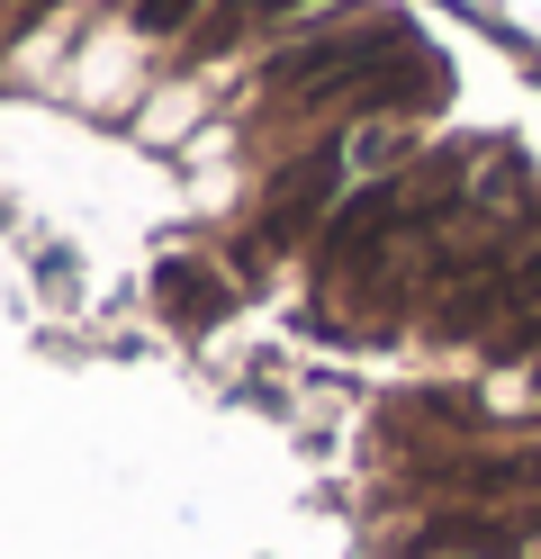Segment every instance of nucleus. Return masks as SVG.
I'll list each match as a JSON object with an SVG mask.
<instances>
[{"instance_id":"1","label":"nucleus","mask_w":541,"mask_h":559,"mask_svg":"<svg viewBox=\"0 0 541 559\" xmlns=\"http://www.w3.org/2000/svg\"><path fill=\"white\" fill-rule=\"evenodd\" d=\"M397 55H415V37H407L397 19H371V27H352V37H316V46H298V55H280V63H271V82H280V91H298V82L343 91V82L388 73Z\"/></svg>"},{"instance_id":"2","label":"nucleus","mask_w":541,"mask_h":559,"mask_svg":"<svg viewBox=\"0 0 541 559\" xmlns=\"http://www.w3.org/2000/svg\"><path fill=\"white\" fill-rule=\"evenodd\" d=\"M334 190H343V154H307L298 171H280L271 199H262V243H252V271H262L271 243H298L325 207H334Z\"/></svg>"},{"instance_id":"3","label":"nucleus","mask_w":541,"mask_h":559,"mask_svg":"<svg viewBox=\"0 0 541 559\" xmlns=\"http://www.w3.org/2000/svg\"><path fill=\"white\" fill-rule=\"evenodd\" d=\"M154 289H163V317H172V325H216V317H226V289H216L199 262H172Z\"/></svg>"},{"instance_id":"4","label":"nucleus","mask_w":541,"mask_h":559,"mask_svg":"<svg viewBox=\"0 0 541 559\" xmlns=\"http://www.w3.org/2000/svg\"><path fill=\"white\" fill-rule=\"evenodd\" d=\"M289 10H316V0H226V10H216V27H208L199 46L216 55V46H235L244 27H271V19H289Z\"/></svg>"},{"instance_id":"5","label":"nucleus","mask_w":541,"mask_h":559,"mask_svg":"<svg viewBox=\"0 0 541 559\" xmlns=\"http://www.w3.org/2000/svg\"><path fill=\"white\" fill-rule=\"evenodd\" d=\"M190 10H199V0H144V10H136V19H144V27H154V37H172V27H180V19H190Z\"/></svg>"},{"instance_id":"6","label":"nucleus","mask_w":541,"mask_h":559,"mask_svg":"<svg viewBox=\"0 0 541 559\" xmlns=\"http://www.w3.org/2000/svg\"><path fill=\"white\" fill-rule=\"evenodd\" d=\"M19 10H27V19H46V10H63V0H19Z\"/></svg>"}]
</instances>
